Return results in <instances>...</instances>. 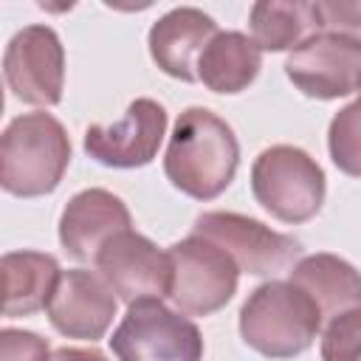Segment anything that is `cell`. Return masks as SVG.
I'll use <instances>...</instances> for the list:
<instances>
[{
    "mask_svg": "<svg viewBox=\"0 0 361 361\" xmlns=\"http://www.w3.org/2000/svg\"><path fill=\"white\" fill-rule=\"evenodd\" d=\"M237 166L240 144L234 130L209 107H186L166 144V180L195 200H214L231 186Z\"/></svg>",
    "mask_w": 361,
    "mask_h": 361,
    "instance_id": "obj_1",
    "label": "cell"
},
{
    "mask_svg": "<svg viewBox=\"0 0 361 361\" xmlns=\"http://www.w3.org/2000/svg\"><path fill=\"white\" fill-rule=\"evenodd\" d=\"M71 164V138L51 113H23L0 138V186L14 197L51 195Z\"/></svg>",
    "mask_w": 361,
    "mask_h": 361,
    "instance_id": "obj_2",
    "label": "cell"
},
{
    "mask_svg": "<svg viewBox=\"0 0 361 361\" xmlns=\"http://www.w3.org/2000/svg\"><path fill=\"white\" fill-rule=\"evenodd\" d=\"M322 330V313L305 290L271 279L248 293L240 307L243 341L265 358L302 355Z\"/></svg>",
    "mask_w": 361,
    "mask_h": 361,
    "instance_id": "obj_3",
    "label": "cell"
},
{
    "mask_svg": "<svg viewBox=\"0 0 361 361\" xmlns=\"http://www.w3.org/2000/svg\"><path fill=\"white\" fill-rule=\"evenodd\" d=\"M251 192L271 217L299 226L319 214L327 195V178L305 149L274 144L254 158Z\"/></svg>",
    "mask_w": 361,
    "mask_h": 361,
    "instance_id": "obj_4",
    "label": "cell"
},
{
    "mask_svg": "<svg viewBox=\"0 0 361 361\" xmlns=\"http://www.w3.org/2000/svg\"><path fill=\"white\" fill-rule=\"evenodd\" d=\"M110 350L118 361H203V336L186 313L141 299L127 305Z\"/></svg>",
    "mask_w": 361,
    "mask_h": 361,
    "instance_id": "obj_5",
    "label": "cell"
},
{
    "mask_svg": "<svg viewBox=\"0 0 361 361\" xmlns=\"http://www.w3.org/2000/svg\"><path fill=\"white\" fill-rule=\"evenodd\" d=\"M172 290L169 299L186 316H209L231 302L237 293L240 268L214 243L189 234L169 245Z\"/></svg>",
    "mask_w": 361,
    "mask_h": 361,
    "instance_id": "obj_6",
    "label": "cell"
},
{
    "mask_svg": "<svg viewBox=\"0 0 361 361\" xmlns=\"http://www.w3.org/2000/svg\"><path fill=\"white\" fill-rule=\"evenodd\" d=\"M192 234L223 248L234 265L251 276H274L290 268L302 254V243L290 234L274 231L271 226L237 212H203L195 220Z\"/></svg>",
    "mask_w": 361,
    "mask_h": 361,
    "instance_id": "obj_7",
    "label": "cell"
},
{
    "mask_svg": "<svg viewBox=\"0 0 361 361\" xmlns=\"http://www.w3.org/2000/svg\"><path fill=\"white\" fill-rule=\"evenodd\" d=\"M6 87L14 99L34 107H54L65 90V48L51 25L20 28L3 54Z\"/></svg>",
    "mask_w": 361,
    "mask_h": 361,
    "instance_id": "obj_8",
    "label": "cell"
},
{
    "mask_svg": "<svg viewBox=\"0 0 361 361\" xmlns=\"http://www.w3.org/2000/svg\"><path fill=\"white\" fill-rule=\"evenodd\" d=\"M99 276L113 293L133 305L141 299H164L172 290V259L149 237L138 231H121L96 257Z\"/></svg>",
    "mask_w": 361,
    "mask_h": 361,
    "instance_id": "obj_9",
    "label": "cell"
},
{
    "mask_svg": "<svg viewBox=\"0 0 361 361\" xmlns=\"http://www.w3.org/2000/svg\"><path fill=\"white\" fill-rule=\"evenodd\" d=\"M285 76L310 99H341L361 90V42L319 31L285 59Z\"/></svg>",
    "mask_w": 361,
    "mask_h": 361,
    "instance_id": "obj_10",
    "label": "cell"
},
{
    "mask_svg": "<svg viewBox=\"0 0 361 361\" xmlns=\"http://www.w3.org/2000/svg\"><path fill=\"white\" fill-rule=\"evenodd\" d=\"M166 135V110L155 99L130 102L127 113L116 124H90L85 130V152L113 169L147 166Z\"/></svg>",
    "mask_w": 361,
    "mask_h": 361,
    "instance_id": "obj_11",
    "label": "cell"
},
{
    "mask_svg": "<svg viewBox=\"0 0 361 361\" xmlns=\"http://www.w3.org/2000/svg\"><path fill=\"white\" fill-rule=\"evenodd\" d=\"M45 310L56 333L68 338L96 341L113 324L116 296L113 288L99 276V271L71 268L62 271Z\"/></svg>",
    "mask_w": 361,
    "mask_h": 361,
    "instance_id": "obj_12",
    "label": "cell"
},
{
    "mask_svg": "<svg viewBox=\"0 0 361 361\" xmlns=\"http://www.w3.org/2000/svg\"><path fill=\"white\" fill-rule=\"evenodd\" d=\"M133 228V217L127 203L107 192V189H82L76 192L59 217V243L68 257L79 262H96L99 251L118 237L121 231Z\"/></svg>",
    "mask_w": 361,
    "mask_h": 361,
    "instance_id": "obj_13",
    "label": "cell"
},
{
    "mask_svg": "<svg viewBox=\"0 0 361 361\" xmlns=\"http://www.w3.org/2000/svg\"><path fill=\"white\" fill-rule=\"evenodd\" d=\"M217 31V23L206 11L195 6H178L152 23L147 37L149 56L166 76L197 82V59Z\"/></svg>",
    "mask_w": 361,
    "mask_h": 361,
    "instance_id": "obj_14",
    "label": "cell"
},
{
    "mask_svg": "<svg viewBox=\"0 0 361 361\" xmlns=\"http://www.w3.org/2000/svg\"><path fill=\"white\" fill-rule=\"evenodd\" d=\"M288 282L310 296V302L322 313V322L361 307V271L336 254L319 251L302 257L290 268Z\"/></svg>",
    "mask_w": 361,
    "mask_h": 361,
    "instance_id": "obj_15",
    "label": "cell"
},
{
    "mask_svg": "<svg viewBox=\"0 0 361 361\" xmlns=\"http://www.w3.org/2000/svg\"><path fill=\"white\" fill-rule=\"evenodd\" d=\"M3 268V313L8 319L31 316L48 307L54 288L62 276L56 257L45 251H8L0 259Z\"/></svg>",
    "mask_w": 361,
    "mask_h": 361,
    "instance_id": "obj_16",
    "label": "cell"
},
{
    "mask_svg": "<svg viewBox=\"0 0 361 361\" xmlns=\"http://www.w3.org/2000/svg\"><path fill=\"white\" fill-rule=\"evenodd\" d=\"M262 68L259 45L243 31H217L197 59V82L212 93H243Z\"/></svg>",
    "mask_w": 361,
    "mask_h": 361,
    "instance_id": "obj_17",
    "label": "cell"
},
{
    "mask_svg": "<svg viewBox=\"0 0 361 361\" xmlns=\"http://www.w3.org/2000/svg\"><path fill=\"white\" fill-rule=\"evenodd\" d=\"M248 28L259 51H296L319 34L316 6L307 0H259L248 11Z\"/></svg>",
    "mask_w": 361,
    "mask_h": 361,
    "instance_id": "obj_18",
    "label": "cell"
},
{
    "mask_svg": "<svg viewBox=\"0 0 361 361\" xmlns=\"http://www.w3.org/2000/svg\"><path fill=\"white\" fill-rule=\"evenodd\" d=\"M327 149L344 175L361 178V96L333 116L327 130Z\"/></svg>",
    "mask_w": 361,
    "mask_h": 361,
    "instance_id": "obj_19",
    "label": "cell"
},
{
    "mask_svg": "<svg viewBox=\"0 0 361 361\" xmlns=\"http://www.w3.org/2000/svg\"><path fill=\"white\" fill-rule=\"evenodd\" d=\"M319 353L322 361H361V307L344 310L327 322Z\"/></svg>",
    "mask_w": 361,
    "mask_h": 361,
    "instance_id": "obj_20",
    "label": "cell"
},
{
    "mask_svg": "<svg viewBox=\"0 0 361 361\" xmlns=\"http://www.w3.org/2000/svg\"><path fill=\"white\" fill-rule=\"evenodd\" d=\"M319 31L361 42V0H316Z\"/></svg>",
    "mask_w": 361,
    "mask_h": 361,
    "instance_id": "obj_21",
    "label": "cell"
},
{
    "mask_svg": "<svg viewBox=\"0 0 361 361\" xmlns=\"http://www.w3.org/2000/svg\"><path fill=\"white\" fill-rule=\"evenodd\" d=\"M0 361H51L48 341L31 330H0Z\"/></svg>",
    "mask_w": 361,
    "mask_h": 361,
    "instance_id": "obj_22",
    "label": "cell"
},
{
    "mask_svg": "<svg viewBox=\"0 0 361 361\" xmlns=\"http://www.w3.org/2000/svg\"><path fill=\"white\" fill-rule=\"evenodd\" d=\"M51 361H107V355L96 347H59Z\"/></svg>",
    "mask_w": 361,
    "mask_h": 361,
    "instance_id": "obj_23",
    "label": "cell"
}]
</instances>
